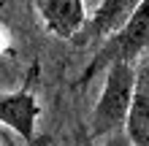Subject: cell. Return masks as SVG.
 I'll list each match as a JSON object with an SVG mask.
<instances>
[{"label": "cell", "instance_id": "6da1fadb", "mask_svg": "<svg viewBox=\"0 0 149 146\" xmlns=\"http://www.w3.org/2000/svg\"><path fill=\"white\" fill-rule=\"evenodd\" d=\"M136 81L138 62H114L106 68V81H103L100 98L90 119V130H87L92 141H100L117 130H127V119L136 100Z\"/></svg>", "mask_w": 149, "mask_h": 146}, {"label": "cell", "instance_id": "7a4b0ae2", "mask_svg": "<svg viewBox=\"0 0 149 146\" xmlns=\"http://www.w3.org/2000/svg\"><path fill=\"white\" fill-rule=\"evenodd\" d=\"M146 51H149V0H141L136 14L117 33H111L92 54V60L79 76V87H84L90 79H95L114 62H138Z\"/></svg>", "mask_w": 149, "mask_h": 146}, {"label": "cell", "instance_id": "3957f363", "mask_svg": "<svg viewBox=\"0 0 149 146\" xmlns=\"http://www.w3.org/2000/svg\"><path fill=\"white\" fill-rule=\"evenodd\" d=\"M41 106L33 92V81H24L14 92H0V127H8L24 143L36 141V122Z\"/></svg>", "mask_w": 149, "mask_h": 146}, {"label": "cell", "instance_id": "277c9868", "mask_svg": "<svg viewBox=\"0 0 149 146\" xmlns=\"http://www.w3.org/2000/svg\"><path fill=\"white\" fill-rule=\"evenodd\" d=\"M138 6H141V0H103L92 11V16H87V24L71 44L79 49H87L92 44H103L111 33H117L136 14Z\"/></svg>", "mask_w": 149, "mask_h": 146}, {"label": "cell", "instance_id": "5b68a950", "mask_svg": "<svg viewBox=\"0 0 149 146\" xmlns=\"http://www.w3.org/2000/svg\"><path fill=\"white\" fill-rule=\"evenodd\" d=\"M41 16V24L49 35L73 41L87 24V6L84 0H33Z\"/></svg>", "mask_w": 149, "mask_h": 146}, {"label": "cell", "instance_id": "8992f818", "mask_svg": "<svg viewBox=\"0 0 149 146\" xmlns=\"http://www.w3.org/2000/svg\"><path fill=\"white\" fill-rule=\"evenodd\" d=\"M127 133L136 146H149V51L138 60L136 100L127 119Z\"/></svg>", "mask_w": 149, "mask_h": 146}, {"label": "cell", "instance_id": "52a82bcc", "mask_svg": "<svg viewBox=\"0 0 149 146\" xmlns=\"http://www.w3.org/2000/svg\"><path fill=\"white\" fill-rule=\"evenodd\" d=\"M79 146H136V143H133L127 130H117V133H111V135H106V138H100V141H92L87 133H81Z\"/></svg>", "mask_w": 149, "mask_h": 146}, {"label": "cell", "instance_id": "ba28073f", "mask_svg": "<svg viewBox=\"0 0 149 146\" xmlns=\"http://www.w3.org/2000/svg\"><path fill=\"white\" fill-rule=\"evenodd\" d=\"M27 146H49V138L43 135V138H36V141H30Z\"/></svg>", "mask_w": 149, "mask_h": 146}]
</instances>
